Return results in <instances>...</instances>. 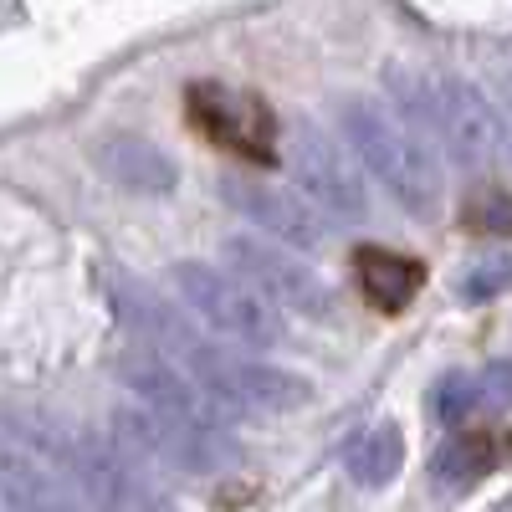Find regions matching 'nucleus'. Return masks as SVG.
Returning <instances> with one entry per match:
<instances>
[{
	"instance_id": "nucleus-1",
	"label": "nucleus",
	"mask_w": 512,
	"mask_h": 512,
	"mask_svg": "<svg viewBox=\"0 0 512 512\" xmlns=\"http://www.w3.org/2000/svg\"><path fill=\"white\" fill-rule=\"evenodd\" d=\"M0 436L26 446L31 456H41L88 497L93 512H180L169 502V492H159L128 456H118L103 436L82 431V425H62L47 410L31 405H0Z\"/></svg>"
},
{
	"instance_id": "nucleus-2",
	"label": "nucleus",
	"mask_w": 512,
	"mask_h": 512,
	"mask_svg": "<svg viewBox=\"0 0 512 512\" xmlns=\"http://www.w3.org/2000/svg\"><path fill=\"white\" fill-rule=\"evenodd\" d=\"M390 98L400 118L425 144H441L466 169H492L507 154V123L502 113L461 77H410L390 72Z\"/></svg>"
},
{
	"instance_id": "nucleus-3",
	"label": "nucleus",
	"mask_w": 512,
	"mask_h": 512,
	"mask_svg": "<svg viewBox=\"0 0 512 512\" xmlns=\"http://www.w3.org/2000/svg\"><path fill=\"white\" fill-rule=\"evenodd\" d=\"M344 134L359 154V164L390 190L410 216H436L441 205V169L431 159V144H425L415 128L395 113H384L374 98H349L344 108Z\"/></svg>"
},
{
	"instance_id": "nucleus-4",
	"label": "nucleus",
	"mask_w": 512,
	"mask_h": 512,
	"mask_svg": "<svg viewBox=\"0 0 512 512\" xmlns=\"http://www.w3.org/2000/svg\"><path fill=\"white\" fill-rule=\"evenodd\" d=\"M185 374L221 410H231L241 420H282V415H297L313 400V384L303 374L262 364V359H246L236 349H216V344H205V338L185 359Z\"/></svg>"
},
{
	"instance_id": "nucleus-5",
	"label": "nucleus",
	"mask_w": 512,
	"mask_h": 512,
	"mask_svg": "<svg viewBox=\"0 0 512 512\" xmlns=\"http://www.w3.org/2000/svg\"><path fill=\"white\" fill-rule=\"evenodd\" d=\"M113 425L128 446H139L144 456L175 466L185 477H221L241 466V446L221 425V415H169L128 400L123 410H113Z\"/></svg>"
},
{
	"instance_id": "nucleus-6",
	"label": "nucleus",
	"mask_w": 512,
	"mask_h": 512,
	"mask_svg": "<svg viewBox=\"0 0 512 512\" xmlns=\"http://www.w3.org/2000/svg\"><path fill=\"white\" fill-rule=\"evenodd\" d=\"M169 282H175L180 303L190 313H200L216 333H226L241 349H277L287 338L282 308L267 303L241 272H221L210 262H175L169 267Z\"/></svg>"
},
{
	"instance_id": "nucleus-7",
	"label": "nucleus",
	"mask_w": 512,
	"mask_h": 512,
	"mask_svg": "<svg viewBox=\"0 0 512 512\" xmlns=\"http://www.w3.org/2000/svg\"><path fill=\"white\" fill-rule=\"evenodd\" d=\"M287 169H292L297 190H303L328 221H364L369 216V190L359 180L354 159L338 149L323 128H313V123L287 128Z\"/></svg>"
},
{
	"instance_id": "nucleus-8",
	"label": "nucleus",
	"mask_w": 512,
	"mask_h": 512,
	"mask_svg": "<svg viewBox=\"0 0 512 512\" xmlns=\"http://www.w3.org/2000/svg\"><path fill=\"white\" fill-rule=\"evenodd\" d=\"M226 262L231 272H241L256 292L277 303L282 313H297V318H333V292L328 282L297 262L292 251H282V241L272 236H231L226 241Z\"/></svg>"
},
{
	"instance_id": "nucleus-9",
	"label": "nucleus",
	"mask_w": 512,
	"mask_h": 512,
	"mask_svg": "<svg viewBox=\"0 0 512 512\" xmlns=\"http://www.w3.org/2000/svg\"><path fill=\"white\" fill-rule=\"evenodd\" d=\"M190 118L200 123L205 139H216L221 149H231L251 164H267L277 154V118L251 93H231L221 82H200V88H190Z\"/></svg>"
},
{
	"instance_id": "nucleus-10",
	"label": "nucleus",
	"mask_w": 512,
	"mask_h": 512,
	"mask_svg": "<svg viewBox=\"0 0 512 512\" xmlns=\"http://www.w3.org/2000/svg\"><path fill=\"white\" fill-rule=\"evenodd\" d=\"M221 195L241 210L246 221H256L272 241H287V246H303V251H318L328 241V216L308 200V195H292L272 180H246V175H226L221 180Z\"/></svg>"
},
{
	"instance_id": "nucleus-11",
	"label": "nucleus",
	"mask_w": 512,
	"mask_h": 512,
	"mask_svg": "<svg viewBox=\"0 0 512 512\" xmlns=\"http://www.w3.org/2000/svg\"><path fill=\"white\" fill-rule=\"evenodd\" d=\"M0 507L6 512H82L72 482L16 441H0Z\"/></svg>"
},
{
	"instance_id": "nucleus-12",
	"label": "nucleus",
	"mask_w": 512,
	"mask_h": 512,
	"mask_svg": "<svg viewBox=\"0 0 512 512\" xmlns=\"http://www.w3.org/2000/svg\"><path fill=\"white\" fill-rule=\"evenodd\" d=\"M93 159H98V169L113 185L134 190V195H169L175 180H180L175 159H169L159 144L139 139V134H108V139H98Z\"/></svg>"
},
{
	"instance_id": "nucleus-13",
	"label": "nucleus",
	"mask_w": 512,
	"mask_h": 512,
	"mask_svg": "<svg viewBox=\"0 0 512 512\" xmlns=\"http://www.w3.org/2000/svg\"><path fill=\"white\" fill-rule=\"evenodd\" d=\"M354 277H359V292L369 297V308L379 313H400L415 303V292L425 282V267L415 256H400V251H384V246H359L354 256Z\"/></svg>"
},
{
	"instance_id": "nucleus-14",
	"label": "nucleus",
	"mask_w": 512,
	"mask_h": 512,
	"mask_svg": "<svg viewBox=\"0 0 512 512\" xmlns=\"http://www.w3.org/2000/svg\"><path fill=\"white\" fill-rule=\"evenodd\" d=\"M507 451H512V441H502V436H456V441H446L436 451L431 477L446 492H472L482 477H492L497 466L507 461Z\"/></svg>"
},
{
	"instance_id": "nucleus-15",
	"label": "nucleus",
	"mask_w": 512,
	"mask_h": 512,
	"mask_svg": "<svg viewBox=\"0 0 512 512\" xmlns=\"http://www.w3.org/2000/svg\"><path fill=\"white\" fill-rule=\"evenodd\" d=\"M400 461H405L400 425H374L369 436H359L349 446V477L359 487H390L400 477Z\"/></svg>"
},
{
	"instance_id": "nucleus-16",
	"label": "nucleus",
	"mask_w": 512,
	"mask_h": 512,
	"mask_svg": "<svg viewBox=\"0 0 512 512\" xmlns=\"http://www.w3.org/2000/svg\"><path fill=\"white\" fill-rule=\"evenodd\" d=\"M431 410L436 420L446 425H461L466 415H482L487 400H482V374H446L436 390H431Z\"/></svg>"
},
{
	"instance_id": "nucleus-17",
	"label": "nucleus",
	"mask_w": 512,
	"mask_h": 512,
	"mask_svg": "<svg viewBox=\"0 0 512 512\" xmlns=\"http://www.w3.org/2000/svg\"><path fill=\"white\" fill-rule=\"evenodd\" d=\"M466 226H472V231H487V236H507V231H512V195L472 200V210H466Z\"/></svg>"
},
{
	"instance_id": "nucleus-18",
	"label": "nucleus",
	"mask_w": 512,
	"mask_h": 512,
	"mask_svg": "<svg viewBox=\"0 0 512 512\" xmlns=\"http://www.w3.org/2000/svg\"><path fill=\"white\" fill-rule=\"evenodd\" d=\"M482 374V400H487V410H507L512 405V359H497V364H487V369H477Z\"/></svg>"
}]
</instances>
